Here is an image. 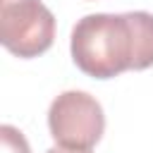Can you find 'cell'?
I'll list each match as a JSON object with an SVG mask.
<instances>
[{
	"label": "cell",
	"instance_id": "5b68a950",
	"mask_svg": "<svg viewBox=\"0 0 153 153\" xmlns=\"http://www.w3.org/2000/svg\"><path fill=\"white\" fill-rule=\"evenodd\" d=\"M45 153H91V151H81V148H65V146H53Z\"/></svg>",
	"mask_w": 153,
	"mask_h": 153
},
{
	"label": "cell",
	"instance_id": "7a4b0ae2",
	"mask_svg": "<svg viewBox=\"0 0 153 153\" xmlns=\"http://www.w3.org/2000/svg\"><path fill=\"white\" fill-rule=\"evenodd\" d=\"M55 41V17L41 0H0V43L22 60L43 55Z\"/></svg>",
	"mask_w": 153,
	"mask_h": 153
},
{
	"label": "cell",
	"instance_id": "6da1fadb",
	"mask_svg": "<svg viewBox=\"0 0 153 153\" xmlns=\"http://www.w3.org/2000/svg\"><path fill=\"white\" fill-rule=\"evenodd\" d=\"M74 65L93 79H112L127 69L153 67V14L96 12L81 17L69 38Z\"/></svg>",
	"mask_w": 153,
	"mask_h": 153
},
{
	"label": "cell",
	"instance_id": "3957f363",
	"mask_svg": "<svg viewBox=\"0 0 153 153\" xmlns=\"http://www.w3.org/2000/svg\"><path fill=\"white\" fill-rule=\"evenodd\" d=\"M48 129L57 146L91 151L105 131L100 103L86 91H62L48 108Z\"/></svg>",
	"mask_w": 153,
	"mask_h": 153
},
{
	"label": "cell",
	"instance_id": "277c9868",
	"mask_svg": "<svg viewBox=\"0 0 153 153\" xmlns=\"http://www.w3.org/2000/svg\"><path fill=\"white\" fill-rule=\"evenodd\" d=\"M0 153H31L26 136L12 127V124H2L0 127Z\"/></svg>",
	"mask_w": 153,
	"mask_h": 153
}]
</instances>
